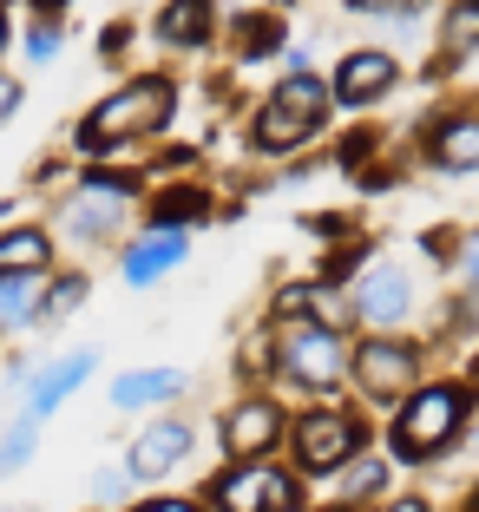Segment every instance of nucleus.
<instances>
[{
	"mask_svg": "<svg viewBox=\"0 0 479 512\" xmlns=\"http://www.w3.org/2000/svg\"><path fill=\"white\" fill-rule=\"evenodd\" d=\"M171 106H178L171 79H132V86H119L86 125H79V145L86 151H119V145H132V138L158 132V125L171 119Z\"/></svg>",
	"mask_w": 479,
	"mask_h": 512,
	"instance_id": "1",
	"label": "nucleus"
},
{
	"mask_svg": "<svg viewBox=\"0 0 479 512\" xmlns=\"http://www.w3.org/2000/svg\"><path fill=\"white\" fill-rule=\"evenodd\" d=\"M460 388H420L414 401L401 407V421H394V447H401V460H427V453H440L453 434H460Z\"/></svg>",
	"mask_w": 479,
	"mask_h": 512,
	"instance_id": "2",
	"label": "nucleus"
},
{
	"mask_svg": "<svg viewBox=\"0 0 479 512\" xmlns=\"http://www.w3.org/2000/svg\"><path fill=\"white\" fill-rule=\"evenodd\" d=\"M217 506L224 512H296V480L263 460H243L237 473L217 480Z\"/></svg>",
	"mask_w": 479,
	"mask_h": 512,
	"instance_id": "3",
	"label": "nucleus"
},
{
	"mask_svg": "<svg viewBox=\"0 0 479 512\" xmlns=\"http://www.w3.org/2000/svg\"><path fill=\"white\" fill-rule=\"evenodd\" d=\"M355 375L375 401H407V388H414V375H420V355L407 342H368L355 355Z\"/></svg>",
	"mask_w": 479,
	"mask_h": 512,
	"instance_id": "4",
	"label": "nucleus"
},
{
	"mask_svg": "<svg viewBox=\"0 0 479 512\" xmlns=\"http://www.w3.org/2000/svg\"><path fill=\"white\" fill-rule=\"evenodd\" d=\"M283 368L296 381H309V388H335L348 355H342V342H335V329H296L283 342Z\"/></svg>",
	"mask_w": 479,
	"mask_h": 512,
	"instance_id": "5",
	"label": "nucleus"
},
{
	"mask_svg": "<svg viewBox=\"0 0 479 512\" xmlns=\"http://www.w3.org/2000/svg\"><path fill=\"white\" fill-rule=\"evenodd\" d=\"M348 453H355V421L348 414H309L296 427V460L309 473H335Z\"/></svg>",
	"mask_w": 479,
	"mask_h": 512,
	"instance_id": "6",
	"label": "nucleus"
},
{
	"mask_svg": "<svg viewBox=\"0 0 479 512\" xmlns=\"http://www.w3.org/2000/svg\"><path fill=\"white\" fill-rule=\"evenodd\" d=\"M184 447H191V427L184 421H158V427H145L138 434V447H132V480H158V473H171L184 460Z\"/></svg>",
	"mask_w": 479,
	"mask_h": 512,
	"instance_id": "7",
	"label": "nucleus"
},
{
	"mask_svg": "<svg viewBox=\"0 0 479 512\" xmlns=\"http://www.w3.org/2000/svg\"><path fill=\"white\" fill-rule=\"evenodd\" d=\"M388 86H394V60H388V53H348L329 99H342V106H368V99H381Z\"/></svg>",
	"mask_w": 479,
	"mask_h": 512,
	"instance_id": "8",
	"label": "nucleus"
},
{
	"mask_svg": "<svg viewBox=\"0 0 479 512\" xmlns=\"http://www.w3.org/2000/svg\"><path fill=\"white\" fill-rule=\"evenodd\" d=\"M355 309H361V322H401L407 316V276L394 270V263H375L368 270V283H361V296H355Z\"/></svg>",
	"mask_w": 479,
	"mask_h": 512,
	"instance_id": "9",
	"label": "nucleus"
},
{
	"mask_svg": "<svg viewBox=\"0 0 479 512\" xmlns=\"http://www.w3.org/2000/svg\"><path fill=\"white\" fill-rule=\"evenodd\" d=\"M276 434H283V414H276L270 401H243L237 414H230V427H224L230 453H243V460H250V453H263Z\"/></svg>",
	"mask_w": 479,
	"mask_h": 512,
	"instance_id": "10",
	"label": "nucleus"
},
{
	"mask_svg": "<svg viewBox=\"0 0 479 512\" xmlns=\"http://www.w3.org/2000/svg\"><path fill=\"white\" fill-rule=\"evenodd\" d=\"M92 375V355H66L60 368H46L40 381H33V394H27V421H40V414H53V407L66 401V394L79 388V381Z\"/></svg>",
	"mask_w": 479,
	"mask_h": 512,
	"instance_id": "11",
	"label": "nucleus"
},
{
	"mask_svg": "<svg viewBox=\"0 0 479 512\" xmlns=\"http://www.w3.org/2000/svg\"><path fill=\"white\" fill-rule=\"evenodd\" d=\"M178 263H184V230H151V237L125 256V276H132V283H151V276L178 270Z\"/></svg>",
	"mask_w": 479,
	"mask_h": 512,
	"instance_id": "12",
	"label": "nucleus"
},
{
	"mask_svg": "<svg viewBox=\"0 0 479 512\" xmlns=\"http://www.w3.org/2000/svg\"><path fill=\"white\" fill-rule=\"evenodd\" d=\"M165 394H178V368H132L112 381V407H151Z\"/></svg>",
	"mask_w": 479,
	"mask_h": 512,
	"instance_id": "13",
	"label": "nucleus"
},
{
	"mask_svg": "<svg viewBox=\"0 0 479 512\" xmlns=\"http://www.w3.org/2000/svg\"><path fill=\"white\" fill-rule=\"evenodd\" d=\"M270 106H283V112H296V119H309V125H322V112H329V86L315 73H289L283 86H276V99Z\"/></svg>",
	"mask_w": 479,
	"mask_h": 512,
	"instance_id": "14",
	"label": "nucleus"
},
{
	"mask_svg": "<svg viewBox=\"0 0 479 512\" xmlns=\"http://www.w3.org/2000/svg\"><path fill=\"white\" fill-rule=\"evenodd\" d=\"M473 158H479V125L473 119H447V125H440V138H434V165L473 171Z\"/></svg>",
	"mask_w": 479,
	"mask_h": 512,
	"instance_id": "15",
	"label": "nucleus"
},
{
	"mask_svg": "<svg viewBox=\"0 0 479 512\" xmlns=\"http://www.w3.org/2000/svg\"><path fill=\"white\" fill-rule=\"evenodd\" d=\"M158 33H165L171 46H197L210 33V0H171L165 20H158Z\"/></svg>",
	"mask_w": 479,
	"mask_h": 512,
	"instance_id": "16",
	"label": "nucleus"
},
{
	"mask_svg": "<svg viewBox=\"0 0 479 512\" xmlns=\"http://www.w3.org/2000/svg\"><path fill=\"white\" fill-rule=\"evenodd\" d=\"M46 250H53V243H46L40 230H7V237H0V276H33L46 263Z\"/></svg>",
	"mask_w": 479,
	"mask_h": 512,
	"instance_id": "17",
	"label": "nucleus"
},
{
	"mask_svg": "<svg viewBox=\"0 0 479 512\" xmlns=\"http://www.w3.org/2000/svg\"><path fill=\"white\" fill-rule=\"evenodd\" d=\"M309 132H315V125L296 119V112H283V106H263V119H256V145H263V151H296Z\"/></svg>",
	"mask_w": 479,
	"mask_h": 512,
	"instance_id": "18",
	"label": "nucleus"
},
{
	"mask_svg": "<svg viewBox=\"0 0 479 512\" xmlns=\"http://www.w3.org/2000/svg\"><path fill=\"white\" fill-rule=\"evenodd\" d=\"M33 276H0V322H27L33 316Z\"/></svg>",
	"mask_w": 479,
	"mask_h": 512,
	"instance_id": "19",
	"label": "nucleus"
},
{
	"mask_svg": "<svg viewBox=\"0 0 479 512\" xmlns=\"http://www.w3.org/2000/svg\"><path fill=\"white\" fill-rule=\"evenodd\" d=\"M79 296H86V283H79V276H60V283H53V296L33 302V316H40V322H66L79 309Z\"/></svg>",
	"mask_w": 479,
	"mask_h": 512,
	"instance_id": "20",
	"label": "nucleus"
},
{
	"mask_svg": "<svg viewBox=\"0 0 479 512\" xmlns=\"http://www.w3.org/2000/svg\"><path fill=\"white\" fill-rule=\"evenodd\" d=\"M473 33H479V7H473V0H460V7L447 14V46H453V53H466Z\"/></svg>",
	"mask_w": 479,
	"mask_h": 512,
	"instance_id": "21",
	"label": "nucleus"
},
{
	"mask_svg": "<svg viewBox=\"0 0 479 512\" xmlns=\"http://www.w3.org/2000/svg\"><path fill=\"white\" fill-rule=\"evenodd\" d=\"M197 211H210V197H204V191H178V197H165V204H158L165 230H178L184 217H197Z\"/></svg>",
	"mask_w": 479,
	"mask_h": 512,
	"instance_id": "22",
	"label": "nucleus"
},
{
	"mask_svg": "<svg viewBox=\"0 0 479 512\" xmlns=\"http://www.w3.org/2000/svg\"><path fill=\"white\" fill-rule=\"evenodd\" d=\"M27 447H33V421H14L7 440H0V473H14L20 460H27Z\"/></svg>",
	"mask_w": 479,
	"mask_h": 512,
	"instance_id": "23",
	"label": "nucleus"
},
{
	"mask_svg": "<svg viewBox=\"0 0 479 512\" xmlns=\"http://www.w3.org/2000/svg\"><path fill=\"white\" fill-rule=\"evenodd\" d=\"M381 486H388V467H381V460H355V467H348V493H381Z\"/></svg>",
	"mask_w": 479,
	"mask_h": 512,
	"instance_id": "24",
	"label": "nucleus"
},
{
	"mask_svg": "<svg viewBox=\"0 0 479 512\" xmlns=\"http://www.w3.org/2000/svg\"><path fill=\"white\" fill-rule=\"evenodd\" d=\"M125 480H132L125 467H99V473H92V499H99V506H112V499L125 493Z\"/></svg>",
	"mask_w": 479,
	"mask_h": 512,
	"instance_id": "25",
	"label": "nucleus"
},
{
	"mask_svg": "<svg viewBox=\"0 0 479 512\" xmlns=\"http://www.w3.org/2000/svg\"><path fill=\"white\" fill-rule=\"evenodd\" d=\"M27 53H33V60H60V27H33V40H27Z\"/></svg>",
	"mask_w": 479,
	"mask_h": 512,
	"instance_id": "26",
	"label": "nucleus"
},
{
	"mask_svg": "<svg viewBox=\"0 0 479 512\" xmlns=\"http://www.w3.org/2000/svg\"><path fill=\"white\" fill-rule=\"evenodd\" d=\"M14 106H20V86H14V79H0V119H7Z\"/></svg>",
	"mask_w": 479,
	"mask_h": 512,
	"instance_id": "27",
	"label": "nucleus"
},
{
	"mask_svg": "<svg viewBox=\"0 0 479 512\" xmlns=\"http://www.w3.org/2000/svg\"><path fill=\"white\" fill-rule=\"evenodd\" d=\"M145 512H197V506H184V499H158V506H145Z\"/></svg>",
	"mask_w": 479,
	"mask_h": 512,
	"instance_id": "28",
	"label": "nucleus"
},
{
	"mask_svg": "<svg viewBox=\"0 0 479 512\" xmlns=\"http://www.w3.org/2000/svg\"><path fill=\"white\" fill-rule=\"evenodd\" d=\"M388 512H427V506H420V499H394Z\"/></svg>",
	"mask_w": 479,
	"mask_h": 512,
	"instance_id": "29",
	"label": "nucleus"
},
{
	"mask_svg": "<svg viewBox=\"0 0 479 512\" xmlns=\"http://www.w3.org/2000/svg\"><path fill=\"white\" fill-rule=\"evenodd\" d=\"M355 7H394V0H355Z\"/></svg>",
	"mask_w": 479,
	"mask_h": 512,
	"instance_id": "30",
	"label": "nucleus"
},
{
	"mask_svg": "<svg viewBox=\"0 0 479 512\" xmlns=\"http://www.w3.org/2000/svg\"><path fill=\"white\" fill-rule=\"evenodd\" d=\"M0 53H7V20H0Z\"/></svg>",
	"mask_w": 479,
	"mask_h": 512,
	"instance_id": "31",
	"label": "nucleus"
},
{
	"mask_svg": "<svg viewBox=\"0 0 479 512\" xmlns=\"http://www.w3.org/2000/svg\"><path fill=\"white\" fill-rule=\"evenodd\" d=\"M46 7H66V0H46Z\"/></svg>",
	"mask_w": 479,
	"mask_h": 512,
	"instance_id": "32",
	"label": "nucleus"
}]
</instances>
